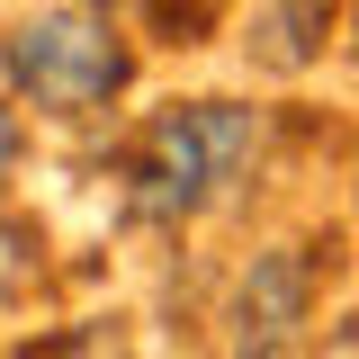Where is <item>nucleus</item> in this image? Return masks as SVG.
<instances>
[{
    "mask_svg": "<svg viewBox=\"0 0 359 359\" xmlns=\"http://www.w3.org/2000/svg\"><path fill=\"white\" fill-rule=\"evenodd\" d=\"M90 9H108V18H117V9H135V0H90Z\"/></svg>",
    "mask_w": 359,
    "mask_h": 359,
    "instance_id": "8",
    "label": "nucleus"
},
{
    "mask_svg": "<svg viewBox=\"0 0 359 359\" xmlns=\"http://www.w3.org/2000/svg\"><path fill=\"white\" fill-rule=\"evenodd\" d=\"M36 269H45V243H36V224L0 216V297H18V287H27Z\"/></svg>",
    "mask_w": 359,
    "mask_h": 359,
    "instance_id": "5",
    "label": "nucleus"
},
{
    "mask_svg": "<svg viewBox=\"0 0 359 359\" xmlns=\"http://www.w3.org/2000/svg\"><path fill=\"white\" fill-rule=\"evenodd\" d=\"M332 27H341V0H261L252 27H243V54L278 81H297L332 54Z\"/></svg>",
    "mask_w": 359,
    "mask_h": 359,
    "instance_id": "4",
    "label": "nucleus"
},
{
    "mask_svg": "<svg viewBox=\"0 0 359 359\" xmlns=\"http://www.w3.org/2000/svg\"><path fill=\"white\" fill-rule=\"evenodd\" d=\"M27 153V126H18V99H0V171Z\"/></svg>",
    "mask_w": 359,
    "mask_h": 359,
    "instance_id": "6",
    "label": "nucleus"
},
{
    "mask_svg": "<svg viewBox=\"0 0 359 359\" xmlns=\"http://www.w3.org/2000/svg\"><path fill=\"white\" fill-rule=\"evenodd\" d=\"M261 135L269 117L252 99H171V108H153L126 144V216L144 224H180V216H207L224 207L243 171L261 162Z\"/></svg>",
    "mask_w": 359,
    "mask_h": 359,
    "instance_id": "1",
    "label": "nucleus"
},
{
    "mask_svg": "<svg viewBox=\"0 0 359 359\" xmlns=\"http://www.w3.org/2000/svg\"><path fill=\"white\" fill-rule=\"evenodd\" d=\"M314 314V252H252L243 297H233V351L243 359H278Z\"/></svg>",
    "mask_w": 359,
    "mask_h": 359,
    "instance_id": "3",
    "label": "nucleus"
},
{
    "mask_svg": "<svg viewBox=\"0 0 359 359\" xmlns=\"http://www.w3.org/2000/svg\"><path fill=\"white\" fill-rule=\"evenodd\" d=\"M341 27H351V45H359V0H341Z\"/></svg>",
    "mask_w": 359,
    "mask_h": 359,
    "instance_id": "7",
    "label": "nucleus"
},
{
    "mask_svg": "<svg viewBox=\"0 0 359 359\" xmlns=\"http://www.w3.org/2000/svg\"><path fill=\"white\" fill-rule=\"evenodd\" d=\"M0 72L18 90V108L72 126V117H99V108L135 81V45L117 36L108 9L54 0V9H27V18L0 36Z\"/></svg>",
    "mask_w": 359,
    "mask_h": 359,
    "instance_id": "2",
    "label": "nucleus"
}]
</instances>
